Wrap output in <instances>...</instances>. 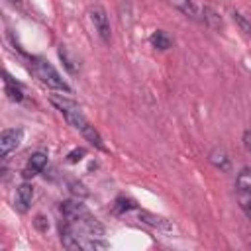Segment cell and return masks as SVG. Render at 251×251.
Returning a JSON list of instances; mask_svg holds the SVG:
<instances>
[{
	"label": "cell",
	"mask_w": 251,
	"mask_h": 251,
	"mask_svg": "<svg viewBox=\"0 0 251 251\" xmlns=\"http://www.w3.org/2000/svg\"><path fill=\"white\" fill-rule=\"evenodd\" d=\"M29 69H31V73H33L43 84H47V86H51V88H57V90H63V92H71V86L61 78V75L55 71V67H53L49 61L39 59V57H33V59L29 61Z\"/></svg>",
	"instance_id": "obj_1"
},
{
	"label": "cell",
	"mask_w": 251,
	"mask_h": 251,
	"mask_svg": "<svg viewBox=\"0 0 251 251\" xmlns=\"http://www.w3.org/2000/svg\"><path fill=\"white\" fill-rule=\"evenodd\" d=\"M22 137H24V131L20 127H12V129H4L0 133V155L6 157L10 151L18 149L20 143H22Z\"/></svg>",
	"instance_id": "obj_2"
},
{
	"label": "cell",
	"mask_w": 251,
	"mask_h": 251,
	"mask_svg": "<svg viewBox=\"0 0 251 251\" xmlns=\"http://www.w3.org/2000/svg\"><path fill=\"white\" fill-rule=\"evenodd\" d=\"M90 20H92V24H94V27H96L98 35L108 43V41H110V37H112V31H110V20H108V16H106L104 8L94 6V8L90 10Z\"/></svg>",
	"instance_id": "obj_3"
},
{
	"label": "cell",
	"mask_w": 251,
	"mask_h": 251,
	"mask_svg": "<svg viewBox=\"0 0 251 251\" xmlns=\"http://www.w3.org/2000/svg\"><path fill=\"white\" fill-rule=\"evenodd\" d=\"M61 212L69 222H78L84 216H88V210L78 200H63L61 202Z\"/></svg>",
	"instance_id": "obj_4"
},
{
	"label": "cell",
	"mask_w": 251,
	"mask_h": 251,
	"mask_svg": "<svg viewBox=\"0 0 251 251\" xmlns=\"http://www.w3.org/2000/svg\"><path fill=\"white\" fill-rule=\"evenodd\" d=\"M139 220H141L143 224H147V226L159 229V231H165V233H171V231L175 229V226H173L169 220H165V218H161V216H155V214H151V212H145V210L139 212Z\"/></svg>",
	"instance_id": "obj_5"
},
{
	"label": "cell",
	"mask_w": 251,
	"mask_h": 251,
	"mask_svg": "<svg viewBox=\"0 0 251 251\" xmlns=\"http://www.w3.org/2000/svg\"><path fill=\"white\" fill-rule=\"evenodd\" d=\"M31 198H33V186L29 182H22L18 186V192H16L18 210L20 212H27L29 210V204H31Z\"/></svg>",
	"instance_id": "obj_6"
},
{
	"label": "cell",
	"mask_w": 251,
	"mask_h": 251,
	"mask_svg": "<svg viewBox=\"0 0 251 251\" xmlns=\"http://www.w3.org/2000/svg\"><path fill=\"white\" fill-rule=\"evenodd\" d=\"M78 224H80L82 231H86V233L92 235V237H102V235H104V226H102L96 218H92L90 214L84 216L82 220H78Z\"/></svg>",
	"instance_id": "obj_7"
},
{
	"label": "cell",
	"mask_w": 251,
	"mask_h": 251,
	"mask_svg": "<svg viewBox=\"0 0 251 251\" xmlns=\"http://www.w3.org/2000/svg\"><path fill=\"white\" fill-rule=\"evenodd\" d=\"M210 161H212V165H214L216 169H220V171H229V169H231V161H229L227 153H226L222 147H216V149L210 151Z\"/></svg>",
	"instance_id": "obj_8"
},
{
	"label": "cell",
	"mask_w": 251,
	"mask_h": 251,
	"mask_svg": "<svg viewBox=\"0 0 251 251\" xmlns=\"http://www.w3.org/2000/svg\"><path fill=\"white\" fill-rule=\"evenodd\" d=\"M4 82H6L4 92L8 94V98H10V100H14V102H22V98H24L22 86H20L18 82H14V80L10 78V75H8V73H4Z\"/></svg>",
	"instance_id": "obj_9"
},
{
	"label": "cell",
	"mask_w": 251,
	"mask_h": 251,
	"mask_svg": "<svg viewBox=\"0 0 251 251\" xmlns=\"http://www.w3.org/2000/svg\"><path fill=\"white\" fill-rule=\"evenodd\" d=\"M239 192H251V167H243L235 178Z\"/></svg>",
	"instance_id": "obj_10"
},
{
	"label": "cell",
	"mask_w": 251,
	"mask_h": 251,
	"mask_svg": "<svg viewBox=\"0 0 251 251\" xmlns=\"http://www.w3.org/2000/svg\"><path fill=\"white\" fill-rule=\"evenodd\" d=\"M45 165H47V155H45L43 151L33 153V155L29 157V161H27V167H29L31 171H35V173H41V171L45 169Z\"/></svg>",
	"instance_id": "obj_11"
},
{
	"label": "cell",
	"mask_w": 251,
	"mask_h": 251,
	"mask_svg": "<svg viewBox=\"0 0 251 251\" xmlns=\"http://www.w3.org/2000/svg\"><path fill=\"white\" fill-rule=\"evenodd\" d=\"M151 45L157 47V49H161V51H165V49L171 47V39H169V35H167L165 31L157 29V31L151 35Z\"/></svg>",
	"instance_id": "obj_12"
},
{
	"label": "cell",
	"mask_w": 251,
	"mask_h": 251,
	"mask_svg": "<svg viewBox=\"0 0 251 251\" xmlns=\"http://www.w3.org/2000/svg\"><path fill=\"white\" fill-rule=\"evenodd\" d=\"M184 16H188V18H192V20H196L198 18V10L194 8V4L190 2V0H171Z\"/></svg>",
	"instance_id": "obj_13"
},
{
	"label": "cell",
	"mask_w": 251,
	"mask_h": 251,
	"mask_svg": "<svg viewBox=\"0 0 251 251\" xmlns=\"http://www.w3.org/2000/svg\"><path fill=\"white\" fill-rule=\"evenodd\" d=\"M59 57H61V61H63V65H65V69L69 71V73H76L78 69H76V65H75V61H73V57L69 55V51H67V47L65 45H61L59 47Z\"/></svg>",
	"instance_id": "obj_14"
},
{
	"label": "cell",
	"mask_w": 251,
	"mask_h": 251,
	"mask_svg": "<svg viewBox=\"0 0 251 251\" xmlns=\"http://www.w3.org/2000/svg\"><path fill=\"white\" fill-rule=\"evenodd\" d=\"M231 18H233V22L239 25V29H241L245 35H251V22H249L241 12H233Z\"/></svg>",
	"instance_id": "obj_15"
},
{
	"label": "cell",
	"mask_w": 251,
	"mask_h": 251,
	"mask_svg": "<svg viewBox=\"0 0 251 251\" xmlns=\"http://www.w3.org/2000/svg\"><path fill=\"white\" fill-rule=\"evenodd\" d=\"M237 200H239V208L243 210V214L251 220V192H239Z\"/></svg>",
	"instance_id": "obj_16"
},
{
	"label": "cell",
	"mask_w": 251,
	"mask_h": 251,
	"mask_svg": "<svg viewBox=\"0 0 251 251\" xmlns=\"http://www.w3.org/2000/svg\"><path fill=\"white\" fill-rule=\"evenodd\" d=\"M69 190H71L76 198H84V196H88L86 186H84L82 182H78V180H71V182H69Z\"/></svg>",
	"instance_id": "obj_17"
},
{
	"label": "cell",
	"mask_w": 251,
	"mask_h": 251,
	"mask_svg": "<svg viewBox=\"0 0 251 251\" xmlns=\"http://www.w3.org/2000/svg\"><path fill=\"white\" fill-rule=\"evenodd\" d=\"M133 208H137V206H135V202L129 200V198L120 196V198L116 200V212H127V210H133Z\"/></svg>",
	"instance_id": "obj_18"
},
{
	"label": "cell",
	"mask_w": 251,
	"mask_h": 251,
	"mask_svg": "<svg viewBox=\"0 0 251 251\" xmlns=\"http://www.w3.org/2000/svg\"><path fill=\"white\" fill-rule=\"evenodd\" d=\"M204 20H208L214 27H220V25H222V20H220V18H218L210 8H204Z\"/></svg>",
	"instance_id": "obj_19"
},
{
	"label": "cell",
	"mask_w": 251,
	"mask_h": 251,
	"mask_svg": "<svg viewBox=\"0 0 251 251\" xmlns=\"http://www.w3.org/2000/svg\"><path fill=\"white\" fill-rule=\"evenodd\" d=\"M84 153H86V151H84L82 147H80V149H73V151L67 155V161H69V163H78V161L84 157Z\"/></svg>",
	"instance_id": "obj_20"
},
{
	"label": "cell",
	"mask_w": 251,
	"mask_h": 251,
	"mask_svg": "<svg viewBox=\"0 0 251 251\" xmlns=\"http://www.w3.org/2000/svg\"><path fill=\"white\" fill-rule=\"evenodd\" d=\"M243 145H245L247 151H251V129H247V131L243 133Z\"/></svg>",
	"instance_id": "obj_21"
},
{
	"label": "cell",
	"mask_w": 251,
	"mask_h": 251,
	"mask_svg": "<svg viewBox=\"0 0 251 251\" xmlns=\"http://www.w3.org/2000/svg\"><path fill=\"white\" fill-rule=\"evenodd\" d=\"M35 175H37V173H35V171H31L29 167H25V169L22 171V176H24V178H31V176H35Z\"/></svg>",
	"instance_id": "obj_22"
},
{
	"label": "cell",
	"mask_w": 251,
	"mask_h": 251,
	"mask_svg": "<svg viewBox=\"0 0 251 251\" xmlns=\"http://www.w3.org/2000/svg\"><path fill=\"white\" fill-rule=\"evenodd\" d=\"M43 220H45L43 216H37V218H35V226H37L39 229H45V226H43Z\"/></svg>",
	"instance_id": "obj_23"
},
{
	"label": "cell",
	"mask_w": 251,
	"mask_h": 251,
	"mask_svg": "<svg viewBox=\"0 0 251 251\" xmlns=\"http://www.w3.org/2000/svg\"><path fill=\"white\" fill-rule=\"evenodd\" d=\"M10 2H14V4H16V2H20V0H10Z\"/></svg>",
	"instance_id": "obj_24"
}]
</instances>
